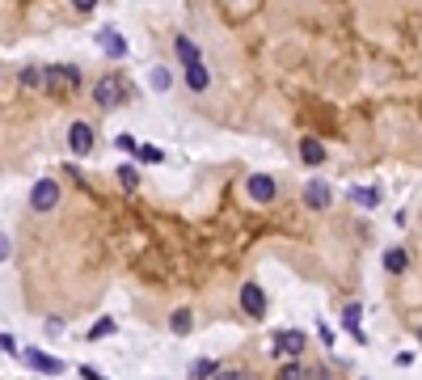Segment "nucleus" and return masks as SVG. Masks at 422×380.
I'll list each match as a JSON object with an SVG mask.
<instances>
[{
    "instance_id": "obj_1",
    "label": "nucleus",
    "mask_w": 422,
    "mask_h": 380,
    "mask_svg": "<svg viewBox=\"0 0 422 380\" xmlns=\"http://www.w3.org/2000/svg\"><path fill=\"white\" fill-rule=\"evenodd\" d=\"M122 97H127V89H122V81H118V72H106L102 81L93 85V101H97V106H102V110H114V106H118Z\"/></svg>"
},
{
    "instance_id": "obj_2",
    "label": "nucleus",
    "mask_w": 422,
    "mask_h": 380,
    "mask_svg": "<svg viewBox=\"0 0 422 380\" xmlns=\"http://www.w3.org/2000/svg\"><path fill=\"white\" fill-rule=\"evenodd\" d=\"M308 346V338H304V329H279L275 334V342H270V355H275V359H283V355H300Z\"/></svg>"
},
{
    "instance_id": "obj_3",
    "label": "nucleus",
    "mask_w": 422,
    "mask_h": 380,
    "mask_svg": "<svg viewBox=\"0 0 422 380\" xmlns=\"http://www.w3.org/2000/svg\"><path fill=\"white\" fill-rule=\"evenodd\" d=\"M26 368H34V372H47V376H60L64 372V359H55V355H47V351H34V346H26L17 355Z\"/></svg>"
},
{
    "instance_id": "obj_4",
    "label": "nucleus",
    "mask_w": 422,
    "mask_h": 380,
    "mask_svg": "<svg viewBox=\"0 0 422 380\" xmlns=\"http://www.w3.org/2000/svg\"><path fill=\"white\" fill-rule=\"evenodd\" d=\"M241 313L254 317V321L266 317V292H262L258 283H241Z\"/></svg>"
},
{
    "instance_id": "obj_5",
    "label": "nucleus",
    "mask_w": 422,
    "mask_h": 380,
    "mask_svg": "<svg viewBox=\"0 0 422 380\" xmlns=\"http://www.w3.org/2000/svg\"><path fill=\"white\" fill-rule=\"evenodd\" d=\"M55 203H60L55 177H42V182H34V190H30V207H34V212H51Z\"/></svg>"
},
{
    "instance_id": "obj_6",
    "label": "nucleus",
    "mask_w": 422,
    "mask_h": 380,
    "mask_svg": "<svg viewBox=\"0 0 422 380\" xmlns=\"http://www.w3.org/2000/svg\"><path fill=\"white\" fill-rule=\"evenodd\" d=\"M342 329H346V334H351L359 346L367 342V334H363V304H359V300H351V304L342 309Z\"/></svg>"
},
{
    "instance_id": "obj_7",
    "label": "nucleus",
    "mask_w": 422,
    "mask_h": 380,
    "mask_svg": "<svg viewBox=\"0 0 422 380\" xmlns=\"http://www.w3.org/2000/svg\"><path fill=\"white\" fill-rule=\"evenodd\" d=\"M68 148L77 152V157H89L93 152V127L89 123H72L68 127Z\"/></svg>"
},
{
    "instance_id": "obj_8",
    "label": "nucleus",
    "mask_w": 422,
    "mask_h": 380,
    "mask_svg": "<svg viewBox=\"0 0 422 380\" xmlns=\"http://www.w3.org/2000/svg\"><path fill=\"white\" fill-rule=\"evenodd\" d=\"M245 190H250L254 203H270V199L279 194V186H275V177H270V173H254L250 182H245Z\"/></svg>"
},
{
    "instance_id": "obj_9",
    "label": "nucleus",
    "mask_w": 422,
    "mask_h": 380,
    "mask_svg": "<svg viewBox=\"0 0 422 380\" xmlns=\"http://www.w3.org/2000/svg\"><path fill=\"white\" fill-rule=\"evenodd\" d=\"M330 199H334V190L321 182V177H313V182H304V207H313V212H321V207H330Z\"/></svg>"
},
{
    "instance_id": "obj_10",
    "label": "nucleus",
    "mask_w": 422,
    "mask_h": 380,
    "mask_svg": "<svg viewBox=\"0 0 422 380\" xmlns=\"http://www.w3.org/2000/svg\"><path fill=\"white\" fill-rule=\"evenodd\" d=\"M97 42H102V51H106L110 60H122V55H127V38H122L114 25H106V30L97 34Z\"/></svg>"
},
{
    "instance_id": "obj_11",
    "label": "nucleus",
    "mask_w": 422,
    "mask_h": 380,
    "mask_svg": "<svg viewBox=\"0 0 422 380\" xmlns=\"http://www.w3.org/2000/svg\"><path fill=\"white\" fill-rule=\"evenodd\" d=\"M47 85H68V89H77V85H81V72L72 68V64H60V68L47 72Z\"/></svg>"
},
{
    "instance_id": "obj_12",
    "label": "nucleus",
    "mask_w": 422,
    "mask_h": 380,
    "mask_svg": "<svg viewBox=\"0 0 422 380\" xmlns=\"http://www.w3.org/2000/svg\"><path fill=\"white\" fill-rule=\"evenodd\" d=\"M186 85H190L194 93H203V89L211 85V72L203 68V60H198V64H186Z\"/></svg>"
},
{
    "instance_id": "obj_13",
    "label": "nucleus",
    "mask_w": 422,
    "mask_h": 380,
    "mask_svg": "<svg viewBox=\"0 0 422 380\" xmlns=\"http://www.w3.org/2000/svg\"><path fill=\"white\" fill-rule=\"evenodd\" d=\"M351 203H355V207H380V190L376 186H351Z\"/></svg>"
},
{
    "instance_id": "obj_14",
    "label": "nucleus",
    "mask_w": 422,
    "mask_h": 380,
    "mask_svg": "<svg viewBox=\"0 0 422 380\" xmlns=\"http://www.w3.org/2000/svg\"><path fill=\"white\" fill-rule=\"evenodd\" d=\"M300 157H304V165H321V161H326V144H321V140H300Z\"/></svg>"
},
{
    "instance_id": "obj_15",
    "label": "nucleus",
    "mask_w": 422,
    "mask_h": 380,
    "mask_svg": "<svg viewBox=\"0 0 422 380\" xmlns=\"http://www.w3.org/2000/svg\"><path fill=\"white\" fill-rule=\"evenodd\" d=\"M173 51H178V60H182V64H198V42H194V38H186V34H182V38H173Z\"/></svg>"
},
{
    "instance_id": "obj_16",
    "label": "nucleus",
    "mask_w": 422,
    "mask_h": 380,
    "mask_svg": "<svg viewBox=\"0 0 422 380\" xmlns=\"http://www.w3.org/2000/svg\"><path fill=\"white\" fill-rule=\"evenodd\" d=\"M406 266H410L406 249H388V253H384V270H388V275H406Z\"/></svg>"
},
{
    "instance_id": "obj_17",
    "label": "nucleus",
    "mask_w": 422,
    "mask_h": 380,
    "mask_svg": "<svg viewBox=\"0 0 422 380\" xmlns=\"http://www.w3.org/2000/svg\"><path fill=\"white\" fill-rule=\"evenodd\" d=\"M211 376H220V364H215V359H194V364H190V380H211Z\"/></svg>"
},
{
    "instance_id": "obj_18",
    "label": "nucleus",
    "mask_w": 422,
    "mask_h": 380,
    "mask_svg": "<svg viewBox=\"0 0 422 380\" xmlns=\"http://www.w3.org/2000/svg\"><path fill=\"white\" fill-rule=\"evenodd\" d=\"M190 325H194L190 309H173V317H169V329H173V334H190Z\"/></svg>"
},
{
    "instance_id": "obj_19",
    "label": "nucleus",
    "mask_w": 422,
    "mask_h": 380,
    "mask_svg": "<svg viewBox=\"0 0 422 380\" xmlns=\"http://www.w3.org/2000/svg\"><path fill=\"white\" fill-rule=\"evenodd\" d=\"M148 85H153L157 93H165V89L173 85V76H169V68H153V76H148Z\"/></svg>"
},
{
    "instance_id": "obj_20",
    "label": "nucleus",
    "mask_w": 422,
    "mask_h": 380,
    "mask_svg": "<svg viewBox=\"0 0 422 380\" xmlns=\"http://www.w3.org/2000/svg\"><path fill=\"white\" fill-rule=\"evenodd\" d=\"M118 182L127 186V190H135V186H140V169H135V165H118Z\"/></svg>"
},
{
    "instance_id": "obj_21",
    "label": "nucleus",
    "mask_w": 422,
    "mask_h": 380,
    "mask_svg": "<svg viewBox=\"0 0 422 380\" xmlns=\"http://www.w3.org/2000/svg\"><path fill=\"white\" fill-rule=\"evenodd\" d=\"M135 157L144 161V165H161V148H153V144H140V152Z\"/></svg>"
},
{
    "instance_id": "obj_22",
    "label": "nucleus",
    "mask_w": 422,
    "mask_h": 380,
    "mask_svg": "<svg viewBox=\"0 0 422 380\" xmlns=\"http://www.w3.org/2000/svg\"><path fill=\"white\" fill-rule=\"evenodd\" d=\"M106 334H114V321H110V317H102V321L89 329V338H106Z\"/></svg>"
},
{
    "instance_id": "obj_23",
    "label": "nucleus",
    "mask_w": 422,
    "mask_h": 380,
    "mask_svg": "<svg viewBox=\"0 0 422 380\" xmlns=\"http://www.w3.org/2000/svg\"><path fill=\"white\" fill-rule=\"evenodd\" d=\"M279 380H308V376H304V368H300V364L291 359V364H287V368L279 372Z\"/></svg>"
},
{
    "instance_id": "obj_24",
    "label": "nucleus",
    "mask_w": 422,
    "mask_h": 380,
    "mask_svg": "<svg viewBox=\"0 0 422 380\" xmlns=\"http://www.w3.org/2000/svg\"><path fill=\"white\" fill-rule=\"evenodd\" d=\"M114 144H118L122 152H140V140H135V136H127V131H122V136H118Z\"/></svg>"
},
{
    "instance_id": "obj_25",
    "label": "nucleus",
    "mask_w": 422,
    "mask_h": 380,
    "mask_svg": "<svg viewBox=\"0 0 422 380\" xmlns=\"http://www.w3.org/2000/svg\"><path fill=\"white\" fill-rule=\"evenodd\" d=\"M215 380H258V376H250V372H241V368H228V372H220Z\"/></svg>"
},
{
    "instance_id": "obj_26",
    "label": "nucleus",
    "mask_w": 422,
    "mask_h": 380,
    "mask_svg": "<svg viewBox=\"0 0 422 380\" xmlns=\"http://www.w3.org/2000/svg\"><path fill=\"white\" fill-rule=\"evenodd\" d=\"M0 355H21V351H17V342H13L9 334H0Z\"/></svg>"
},
{
    "instance_id": "obj_27",
    "label": "nucleus",
    "mask_w": 422,
    "mask_h": 380,
    "mask_svg": "<svg viewBox=\"0 0 422 380\" xmlns=\"http://www.w3.org/2000/svg\"><path fill=\"white\" fill-rule=\"evenodd\" d=\"M317 334H321V342H326V346H334V329H330L326 321H317Z\"/></svg>"
},
{
    "instance_id": "obj_28",
    "label": "nucleus",
    "mask_w": 422,
    "mask_h": 380,
    "mask_svg": "<svg viewBox=\"0 0 422 380\" xmlns=\"http://www.w3.org/2000/svg\"><path fill=\"white\" fill-rule=\"evenodd\" d=\"M42 329H47V334H60L64 321H60V317H47V321H42Z\"/></svg>"
},
{
    "instance_id": "obj_29",
    "label": "nucleus",
    "mask_w": 422,
    "mask_h": 380,
    "mask_svg": "<svg viewBox=\"0 0 422 380\" xmlns=\"http://www.w3.org/2000/svg\"><path fill=\"white\" fill-rule=\"evenodd\" d=\"M304 376H308V380H334V376H330L326 368H313V372H304Z\"/></svg>"
},
{
    "instance_id": "obj_30",
    "label": "nucleus",
    "mask_w": 422,
    "mask_h": 380,
    "mask_svg": "<svg viewBox=\"0 0 422 380\" xmlns=\"http://www.w3.org/2000/svg\"><path fill=\"white\" fill-rule=\"evenodd\" d=\"M81 376H85V380H106V376L97 372V368H81Z\"/></svg>"
},
{
    "instance_id": "obj_31",
    "label": "nucleus",
    "mask_w": 422,
    "mask_h": 380,
    "mask_svg": "<svg viewBox=\"0 0 422 380\" xmlns=\"http://www.w3.org/2000/svg\"><path fill=\"white\" fill-rule=\"evenodd\" d=\"M9 258V237H0V262Z\"/></svg>"
},
{
    "instance_id": "obj_32",
    "label": "nucleus",
    "mask_w": 422,
    "mask_h": 380,
    "mask_svg": "<svg viewBox=\"0 0 422 380\" xmlns=\"http://www.w3.org/2000/svg\"><path fill=\"white\" fill-rule=\"evenodd\" d=\"M418 338H422V329H418Z\"/></svg>"
}]
</instances>
